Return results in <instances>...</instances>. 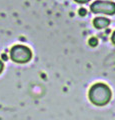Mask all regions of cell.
<instances>
[{
    "label": "cell",
    "mask_w": 115,
    "mask_h": 120,
    "mask_svg": "<svg viewBox=\"0 0 115 120\" xmlns=\"http://www.w3.org/2000/svg\"><path fill=\"white\" fill-rule=\"evenodd\" d=\"M89 99L96 106H104L111 99V90L104 83H96L89 90Z\"/></svg>",
    "instance_id": "cell-1"
},
{
    "label": "cell",
    "mask_w": 115,
    "mask_h": 120,
    "mask_svg": "<svg viewBox=\"0 0 115 120\" xmlns=\"http://www.w3.org/2000/svg\"><path fill=\"white\" fill-rule=\"evenodd\" d=\"M10 58L16 63H27L32 58V52L25 45H15L10 50Z\"/></svg>",
    "instance_id": "cell-2"
},
{
    "label": "cell",
    "mask_w": 115,
    "mask_h": 120,
    "mask_svg": "<svg viewBox=\"0 0 115 120\" xmlns=\"http://www.w3.org/2000/svg\"><path fill=\"white\" fill-rule=\"evenodd\" d=\"M90 9L95 14H106V15H114L115 14V3L110 1H102L98 0L91 4Z\"/></svg>",
    "instance_id": "cell-3"
},
{
    "label": "cell",
    "mask_w": 115,
    "mask_h": 120,
    "mask_svg": "<svg viewBox=\"0 0 115 120\" xmlns=\"http://www.w3.org/2000/svg\"><path fill=\"white\" fill-rule=\"evenodd\" d=\"M109 24H110V20L104 17H97L93 20V26L97 29L106 28Z\"/></svg>",
    "instance_id": "cell-4"
},
{
    "label": "cell",
    "mask_w": 115,
    "mask_h": 120,
    "mask_svg": "<svg viewBox=\"0 0 115 120\" xmlns=\"http://www.w3.org/2000/svg\"><path fill=\"white\" fill-rule=\"evenodd\" d=\"M89 44H90V46L94 47V46H96V45L98 44V41H97V39H96L95 37H92V38L89 39Z\"/></svg>",
    "instance_id": "cell-5"
},
{
    "label": "cell",
    "mask_w": 115,
    "mask_h": 120,
    "mask_svg": "<svg viewBox=\"0 0 115 120\" xmlns=\"http://www.w3.org/2000/svg\"><path fill=\"white\" fill-rule=\"evenodd\" d=\"M74 1L77 3H88L89 1H91V0H74Z\"/></svg>",
    "instance_id": "cell-6"
},
{
    "label": "cell",
    "mask_w": 115,
    "mask_h": 120,
    "mask_svg": "<svg viewBox=\"0 0 115 120\" xmlns=\"http://www.w3.org/2000/svg\"><path fill=\"white\" fill-rule=\"evenodd\" d=\"M3 69H4V64H3V62H2V60H0V74L2 73V71Z\"/></svg>",
    "instance_id": "cell-7"
},
{
    "label": "cell",
    "mask_w": 115,
    "mask_h": 120,
    "mask_svg": "<svg viewBox=\"0 0 115 120\" xmlns=\"http://www.w3.org/2000/svg\"><path fill=\"white\" fill-rule=\"evenodd\" d=\"M111 41H112V43L115 45V31L113 32V34H112V36H111Z\"/></svg>",
    "instance_id": "cell-8"
},
{
    "label": "cell",
    "mask_w": 115,
    "mask_h": 120,
    "mask_svg": "<svg viewBox=\"0 0 115 120\" xmlns=\"http://www.w3.org/2000/svg\"><path fill=\"white\" fill-rule=\"evenodd\" d=\"M80 14L81 15H84V14H86V10H84V9H80Z\"/></svg>",
    "instance_id": "cell-9"
}]
</instances>
